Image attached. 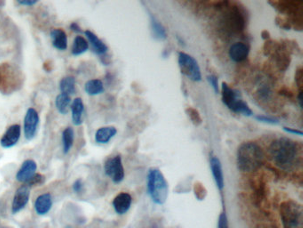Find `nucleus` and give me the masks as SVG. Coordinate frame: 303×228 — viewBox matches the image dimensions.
<instances>
[{
	"label": "nucleus",
	"instance_id": "c756f323",
	"mask_svg": "<svg viewBox=\"0 0 303 228\" xmlns=\"http://www.w3.org/2000/svg\"><path fill=\"white\" fill-rule=\"evenodd\" d=\"M208 81H209V83L211 84L212 87L214 88V92L216 94H218L219 93V80H218V78L216 76V75H209L208 77Z\"/></svg>",
	"mask_w": 303,
	"mask_h": 228
},
{
	"label": "nucleus",
	"instance_id": "423d86ee",
	"mask_svg": "<svg viewBox=\"0 0 303 228\" xmlns=\"http://www.w3.org/2000/svg\"><path fill=\"white\" fill-rule=\"evenodd\" d=\"M22 85V77L11 64H0V92L12 94Z\"/></svg>",
	"mask_w": 303,
	"mask_h": 228
},
{
	"label": "nucleus",
	"instance_id": "b1692460",
	"mask_svg": "<svg viewBox=\"0 0 303 228\" xmlns=\"http://www.w3.org/2000/svg\"><path fill=\"white\" fill-rule=\"evenodd\" d=\"M70 104H72V97H70V96L60 93V95L56 96V108L58 110V112L62 113V114L66 115L68 113Z\"/></svg>",
	"mask_w": 303,
	"mask_h": 228
},
{
	"label": "nucleus",
	"instance_id": "c85d7f7f",
	"mask_svg": "<svg viewBox=\"0 0 303 228\" xmlns=\"http://www.w3.org/2000/svg\"><path fill=\"white\" fill-rule=\"evenodd\" d=\"M256 119L260 122H264V123H267V124H278L280 122L278 119L272 118V117L264 116V115H258V116L256 117Z\"/></svg>",
	"mask_w": 303,
	"mask_h": 228
},
{
	"label": "nucleus",
	"instance_id": "dca6fc26",
	"mask_svg": "<svg viewBox=\"0 0 303 228\" xmlns=\"http://www.w3.org/2000/svg\"><path fill=\"white\" fill-rule=\"evenodd\" d=\"M249 55V47L243 42H236L230 48V56L232 60L240 63L246 60Z\"/></svg>",
	"mask_w": 303,
	"mask_h": 228
},
{
	"label": "nucleus",
	"instance_id": "0eeeda50",
	"mask_svg": "<svg viewBox=\"0 0 303 228\" xmlns=\"http://www.w3.org/2000/svg\"><path fill=\"white\" fill-rule=\"evenodd\" d=\"M179 66L180 72L192 81H200L202 80V73L200 64L193 56L187 53L179 54Z\"/></svg>",
	"mask_w": 303,
	"mask_h": 228
},
{
	"label": "nucleus",
	"instance_id": "ddd939ff",
	"mask_svg": "<svg viewBox=\"0 0 303 228\" xmlns=\"http://www.w3.org/2000/svg\"><path fill=\"white\" fill-rule=\"evenodd\" d=\"M210 165H211L212 173L216 180L217 187L220 191H222L225 186V181H224V169H222V162L218 157L212 155L210 158Z\"/></svg>",
	"mask_w": 303,
	"mask_h": 228
},
{
	"label": "nucleus",
	"instance_id": "9b49d317",
	"mask_svg": "<svg viewBox=\"0 0 303 228\" xmlns=\"http://www.w3.org/2000/svg\"><path fill=\"white\" fill-rule=\"evenodd\" d=\"M22 135V127L19 124L10 126L0 140L1 146L4 149L12 148L18 144Z\"/></svg>",
	"mask_w": 303,
	"mask_h": 228
},
{
	"label": "nucleus",
	"instance_id": "7c9ffc66",
	"mask_svg": "<svg viewBox=\"0 0 303 228\" xmlns=\"http://www.w3.org/2000/svg\"><path fill=\"white\" fill-rule=\"evenodd\" d=\"M218 228H228V223L227 215L225 213H222L219 217V223H218Z\"/></svg>",
	"mask_w": 303,
	"mask_h": 228
},
{
	"label": "nucleus",
	"instance_id": "bb28decb",
	"mask_svg": "<svg viewBox=\"0 0 303 228\" xmlns=\"http://www.w3.org/2000/svg\"><path fill=\"white\" fill-rule=\"evenodd\" d=\"M188 115L190 117V119L192 120V122L194 124L198 126V125L202 123V118L200 116V112H198L196 109L192 108V107H188L186 110Z\"/></svg>",
	"mask_w": 303,
	"mask_h": 228
},
{
	"label": "nucleus",
	"instance_id": "cd10ccee",
	"mask_svg": "<svg viewBox=\"0 0 303 228\" xmlns=\"http://www.w3.org/2000/svg\"><path fill=\"white\" fill-rule=\"evenodd\" d=\"M44 181H46V177L43 175L36 174L30 180L28 181V183L25 184V185H27L30 188L32 186H38V185L44 184Z\"/></svg>",
	"mask_w": 303,
	"mask_h": 228
},
{
	"label": "nucleus",
	"instance_id": "a878e982",
	"mask_svg": "<svg viewBox=\"0 0 303 228\" xmlns=\"http://www.w3.org/2000/svg\"><path fill=\"white\" fill-rule=\"evenodd\" d=\"M60 91L62 94L72 96L76 93V79L74 77H65L60 82Z\"/></svg>",
	"mask_w": 303,
	"mask_h": 228
},
{
	"label": "nucleus",
	"instance_id": "4be33fe9",
	"mask_svg": "<svg viewBox=\"0 0 303 228\" xmlns=\"http://www.w3.org/2000/svg\"><path fill=\"white\" fill-rule=\"evenodd\" d=\"M84 90L89 96H98L105 91L104 82L99 79L88 80L84 85Z\"/></svg>",
	"mask_w": 303,
	"mask_h": 228
},
{
	"label": "nucleus",
	"instance_id": "412c9836",
	"mask_svg": "<svg viewBox=\"0 0 303 228\" xmlns=\"http://www.w3.org/2000/svg\"><path fill=\"white\" fill-rule=\"evenodd\" d=\"M150 25L153 37L158 40H164L168 38V33L163 24L156 18L155 16L150 14Z\"/></svg>",
	"mask_w": 303,
	"mask_h": 228
},
{
	"label": "nucleus",
	"instance_id": "7ed1b4c3",
	"mask_svg": "<svg viewBox=\"0 0 303 228\" xmlns=\"http://www.w3.org/2000/svg\"><path fill=\"white\" fill-rule=\"evenodd\" d=\"M148 192L156 204L164 205L168 200L169 193L168 181L158 168H152L148 170Z\"/></svg>",
	"mask_w": 303,
	"mask_h": 228
},
{
	"label": "nucleus",
	"instance_id": "393cba45",
	"mask_svg": "<svg viewBox=\"0 0 303 228\" xmlns=\"http://www.w3.org/2000/svg\"><path fill=\"white\" fill-rule=\"evenodd\" d=\"M74 137H75V132L74 129L68 127L65 128L62 132V148H64V152L65 154H67L72 150L73 144H74Z\"/></svg>",
	"mask_w": 303,
	"mask_h": 228
},
{
	"label": "nucleus",
	"instance_id": "f8f14e48",
	"mask_svg": "<svg viewBox=\"0 0 303 228\" xmlns=\"http://www.w3.org/2000/svg\"><path fill=\"white\" fill-rule=\"evenodd\" d=\"M36 169H38V164L35 160H26L17 173L16 179L20 183L26 184L36 175Z\"/></svg>",
	"mask_w": 303,
	"mask_h": 228
},
{
	"label": "nucleus",
	"instance_id": "f257e3e1",
	"mask_svg": "<svg viewBox=\"0 0 303 228\" xmlns=\"http://www.w3.org/2000/svg\"><path fill=\"white\" fill-rule=\"evenodd\" d=\"M268 154L276 166L284 171H294L302 165V146L288 137L273 141L268 149Z\"/></svg>",
	"mask_w": 303,
	"mask_h": 228
},
{
	"label": "nucleus",
	"instance_id": "20e7f679",
	"mask_svg": "<svg viewBox=\"0 0 303 228\" xmlns=\"http://www.w3.org/2000/svg\"><path fill=\"white\" fill-rule=\"evenodd\" d=\"M280 215L284 228H303L302 205L294 200H286L280 206Z\"/></svg>",
	"mask_w": 303,
	"mask_h": 228
},
{
	"label": "nucleus",
	"instance_id": "9d476101",
	"mask_svg": "<svg viewBox=\"0 0 303 228\" xmlns=\"http://www.w3.org/2000/svg\"><path fill=\"white\" fill-rule=\"evenodd\" d=\"M30 197V188L27 185H22L17 189L14 200H12V214H17L22 210L26 205L28 204Z\"/></svg>",
	"mask_w": 303,
	"mask_h": 228
},
{
	"label": "nucleus",
	"instance_id": "2f4dec72",
	"mask_svg": "<svg viewBox=\"0 0 303 228\" xmlns=\"http://www.w3.org/2000/svg\"><path fill=\"white\" fill-rule=\"evenodd\" d=\"M73 190L76 193H81L84 190V184L82 179H78V180L73 184Z\"/></svg>",
	"mask_w": 303,
	"mask_h": 228
},
{
	"label": "nucleus",
	"instance_id": "6ab92c4d",
	"mask_svg": "<svg viewBox=\"0 0 303 228\" xmlns=\"http://www.w3.org/2000/svg\"><path fill=\"white\" fill-rule=\"evenodd\" d=\"M72 121L75 126H80L83 123L84 104L83 100L78 97L72 102Z\"/></svg>",
	"mask_w": 303,
	"mask_h": 228
},
{
	"label": "nucleus",
	"instance_id": "f3484780",
	"mask_svg": "<svg viewBox=\"0 0 303 228\" xmlns=\"http://www.w3.org/2000/svg\"><path fill=\"white\" fill-rule=\"evenodd\" d=\"M52 207V197L51 193H44L36 199L35 202L36 212L40 216L46 215Z\"/></svg>",
	"mask_w": 303,
	"mask_h": 228
},
{
	"label": "nucleus",
	"instance_id": "c9c22d12",
	"mask_svg": "<svg viewBox=\"0 0 303 228\" xmlns=\"http://www.w3.org/2000/svg\"><path fill=\"white\" fill-rule=\"evenodd\" d=\"M65 228H72V226H70V225H68V226H66V227Z\"/></svg>",
	"mask_w": 303,
	"mask_h": 228
},
{
	"label": "nucleus",
	"instance_id": "2eb2a0df",
	"mask_svg": "<svg viewBox=\"0 0 303 228\" xmlns=\"http://www.w3.org/2000/svg\"><path fill=\"white\" fill-rule=\"evenodd\" d=\"M86 36L88 39V41L92 45V49L94 51L99 55L100 56H104L108 53V47L107 45L104 43L102 40H100L99 37L96 35L94 32H92V31H86L84 32Z\"/></svg>",
	"mask_w": 303,
	"mask_h": 228
},
{
	"label": "nucleus",
	"instance_id": "aec40b11",
	"mask_svg": "<svg viewBox=\"0 0 303 228\" xmlns=\"http://www.w3.org/2000/svg\"><path fill=\"white\" fill-rule=\"evenodd\" d=\"M118 129L115 127H104L96 131V141L98 144H108L114 136H116Z\"/></svg>",
	"mask_w": 303,
	"mask_h": 228
},
{
	"label": "nucleus",
	"instance_id": "72a5a7b5",
	"mask_svg": "<svg viewBox=\"0 0 303 228\" xmlns=\"http://www.w3.org/2000/svg\"><path fill=\"white\" fill-rule=\"evenodd\" d=\"M70 27L72 31H74L75 32H78V33H82V32H83V30H82V28L80 27V24L76 23V22L72 23Z\"/></svg>",
	"mask_w": 303,
	"mask_h": 228
},
{
	"label": "nucleus",
	"instance_id": "f03ea898",
	"mask_svg": "<svg viewBox=\"0 0 303 228\" xmlns=\"http://www.w3.org/2000/svg\"><path fill=\"white\" fill-rule=\"evenodd\" d=\"M264 151L256 143H244L238 150V167L243 172L256 171L260 168L264 163Z\"/></svg>",
	"mask_w": 303,
	"mask_h": 228
},
{
	"label": "nucleus",
	"instance_id": "4468645a",
	"mask_svg": "<svg viewBox=\"0 0 303 228\" xmlns=\"http://www.w3.org/2000/svg\"><path fill=\"white\" fill-rule=\"evenodd\" d=\"M132 196L128 192H121L113 200V207L115 211L120 215H124L132 206Z\"/></svg>",
	"mask_w": 303,
	"mask_h": 228
},
{
	"label": "nucleus",
	"instance_id": "39448f33",
	"mask_svg": "<svg viewBox=\"0 0 303 228\" xmlns=\"http://www.w3.org/2000/svg\"><path fill=\"white\" fill-rule=\"evenodd\" d=\"M222 95L224 104L232 112L243 114L246 116H252V111L244 101L242 99L240 92L230 88L227 83L224 82L222 86Z\"/></svg>",
	"mask_w": 303,
	"mask_h": 228
},
{
	"label": "nucleus",
	"instance_id": "f704fd0d",
	"mask_svg": "<svg viewBox=\"0 0 303 228\" xmlns=\"http://www.w3.org/2000/svg\"><path fill=\"white\" fill-rule=\"evenodd\" d=\"M284 129L288 133H290V134H294V135H298V136H302V132L300 131V130H298V129H294V128H286V127H284Z\"/></svg>",
	"mask_w": 303,
	"mask_h": 228
},
{
	"label": "nucleus",
	"instance_id": "5701e85b",
	"mask_svg": "<svg viewBox=\"0 0 303 228\" xmlns=\"http://www.w3.org/2000/svg\"><path fill=\"white\" fill-rule=\"evenodd\" d=\"M89 49V43L86 38L83 36H76L73 42L72 53L73 56H78L83 55Z\"/></svg>",
	"mask_w": 303,
	"mask_h": 228
},
{
	"label": "nucleus",
	"instance_id": "6e6552de",
	"mask_svg": "<svg viewBox=\"0 0 303 228\" xmlns=\"http://www.w3.org/2000/svg\"><path fill=\"white\" fill-rule=\"evenodd\" d=\"M107 176L112 178L115 184H120L124 178V168L120 155L112 157L107 160L104 165Z\"/></svg>",
	"mask_w": 303,
	"mask_h": 228
},
{
	"label": "nucleus",
	"instance_id": "1a4fd4ad",
	"mask_svg": "<svg viewBox=\"0 0 303 228\" xmlns=\"http://www.w3.org/2000/svg\"><path fill=\"white\" fill-rule=\"evenodd\" d=\"M40 121V114L36 112V109H28L24 118V136L27 140H32L36 136Z\"/></svg>",
	"mask_w": 303,
	"mask_h": 228
},
{
	"label": "nucleus",
	"instance_id": "473e14b6",
	"mask_svg": "<svg viewBox=\"0 0 303 228\" xmlns=\"http://www.w3.org/2000/svg\"><path fill=\"white\" fill-rule=\"evenodd\" d=\"M18 3L22 5V6L30 7V6L36 5L38 3V0H18Z\"/></svg>",
	"mask_w": 303,
	"mask_h": 228
},
{
	"label": "nucleus",
	"instance_id": "a211bd4d",
	"mask_svg": "<svg viewBox=\"0 0 303 228\" xmlns=\"http://www.w3.org/2000/svg\"><path fill=\"white\" fill-rule=\"evenodd\" d=\"M51 38H52V45L56 49L64 51L68 48V36L64 30L62 29L52 30L51 32Z\"/></svg>",
	"mask_w": 303,
	"mask_h": 228
}]
</instances>
